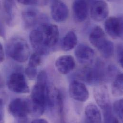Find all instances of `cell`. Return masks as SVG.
I'll return each mask as SVG.
<instances>
[{
  "mask_svg": "<svg viewBox=\"0 0 123 123\" xmlns=\"http://www.w3.org/2000/svg\"><path fill=\"white\" fill-rule=\"evenodd\" d=\"M6 53L14 61L20 63L26 62L30 58V50L26 41L15 37L10 39L5 46Z\"/></svg>",
  "mask_w": 123,
  "mask_h": 123,
  "instance_id": "obj_2",
  "label": "cell"
},
{
  "mask_svg": "<svg viewBox=\"0 0 123 123\" xmlns=\"http://www.w3.org/2000/svg\"><path fill=\"white\" fill-rule=\"evenodd\" d=\"M4 51L3 48L0 43V63H2L4 60Z\"/></svg>",
  "mask_w": 123,
  "mask_h": 123,
  "instance_id": "obj_28",
  "label": "cell"
},
{
  "mask_svg": "<svg viewBox=\"0 0 123 123\" xmlns=\"http://www.w3.org/2000/svg\"><path fill=\"white\" fill-rule=\"evenodd\" d=\"M123 100L120 99L116 101L113 105V111L115 114L121 119H123Z\"/></svg>",
  "mask_w": 123,
  "mask_h": 123,
  "instance_id": "obj_23",
  "label": "cell"
},
{
  "mask_svg": "<svg viewBox=\"0 0 123 123\" xmlns=\"http://www.w3.org/2000/svg\"><path fill=\"white\" fill-rule=\"evenodd\" d=\"M109 7L107 3L103 0L92 2L90 8L91 18L97 22H102L106 19L109 14Z\"/></svg>",
  "mask_w": 123,
  "mask_h": 123,
  "instance_id": "obj_7",
  "label": "cell"
},
{
  "mask_svg": "<svg viewBox=\"0 0 123 123\" xmlns=\"http://www.w3.org/2000/svg\"><path fill=\"white\" fill-rule=\"evenodd\" d=\"M8 110L11 115L15 117L23 119L30 113V101L21 98L12 101L9 105Z\"/></svg>",
  "mask_w": 123,
  "mask_h": 123,
  "instance_id": "obj_5",
  "label": "cell"
},
{
  "mask_svg": "<svg viewBox=\"0 0 123 123\" xmlns=\"http://www.w3.org/2000/svg\"><path fill=\"white\" fill-rule=\"evenodd\" d=\"M42 35V41L44 47L49 50L57 43L60 37L57 25L48 23H43L39 26Z\"/></svg>",
  "mask_w": 123,
  "mask_h": 123,
  "instance_id": "obj_3",
  "label": "cell"
},
{
  "mask_svg": "<svg viewBox=\"0 0 123 123\" xmlns=\"http://www.w3.org/2000/svg\"><path fill=\"white\" fill-rule=\"evenodd\" d=\"M103 112L105 123H120L118 118L113 113L111 107L103 110Z\"/></svg>",
  "mask_w": 123,
  "mask_h": 123,
  "instance_id": "obj_22",
  "label": "cell"
},
{
  "mask_svg": "<svg viewBox=\"0 0 123 123\" xmlns=\"http://www.w3.org/2000/svg\"><path fill=\"white\" fill-rule=\"evenodd\" d=\"M22 17L24 25L26 28L34 26L41 20L39 12L33 8H28L23 11Z\"/></svg>",
  "mask_w": 123,
  "mask_h": 123,
  "instance_id": "obj_14",
  "label": "cell"
},
{
  "mask_svg": "<svg viewBox=\"0 0 123 123\" xmlns=\"http://www.w3.org/2000/svg\"><path fill=\"white\" fill-rule=\"evenodd\" d=\"M17 2L24 4V5H37L39 3H40L42 2L43 1H38V0H17Z\"/></svg>",
  "mask_w": 123,
  "mask_h": 123,
  "instance_id": "obj_27",
  "label": "cell"
},
{
  "mask_svg": "<svg viewBox=\"0 0 123 123\" xmlns=\"http://www.w3.org/2000/svg\"><path fill=\"white\" fill-rule=\"evenodd\" d=\"M47 76L45 71H40L37 76V81L31 92L30 113L41 116L45 112L48 104L49 88L47 86Z\"/></svg>",
  "mask_w": 123,
  "mask_h": 123,
  "instance_id": "obj_1",
  "label": "cell"
},
{
  "mask_svg": "<svg viewBox=\"0 0 123 123\" xmlns=\"http://www.w3.org/2000/svg\"><path fill=\"white\" fill-rule=\"evenodd\" d=\"M51 14L52 19L56 22L65 21L68 16V9L67 5L61 0H54L51 2Z\"/></svg>",
  "mask_w": 123,
  "mask_h": 123,
  "instance_id": "obj_9",
  "label": "cell"
},
{
  "mask_svg": "<svg viewBox=\"0 0 123 123\" xmlns=\"http://www.w3.org/2000/svg\"><path fill=\"white\" fill-rule=\"evenodd\" d=\"M117 56L120 65L121 67H123V46L122 44L119 45L117 47Z\"/></svg>",
  "mask_w": 123,
  "mask_h": 123,
  "instance_id": "obj_26",
  "label": "cell"
},
{
  "mask_svg": "<svg viewBox=\"0 0 123 123\" xmlns=\"http://www.w3.org/2000/svg\"><path fill=\"white\" fill-rule=\"evenodd\" d=\"M31 123H49L48 121L44 119H37L34 120Z\"/></svg>",
  "mask_w": 123,
  "mask_h": 123,
  "instance_id": "obj_29",
  "label": "cell"
},
{
  "mask_svg": "<svg viewBox=\"0 0 123 123\" xmlns=\"http://www.w3.org/2000/svg\"><path fill=\"white\" fill-rule=\"evenodd\" d=\"M93 94L97 104L103 110L111 107L108 89L105 85L100 83L96 85L94 89Z\"/></svg>",
  "mask_w": 123,
  "mask_h": 123,
  "instance_id": "obj_10",
  "label": "cell"
},
{
  "mask_svg": "<svg viewBox=\"0 0 123 123\" xmlns=\"http://www.w3.org/2000/svg\"><path fill=\"white\" fill-rule=\"evenodd\" d=\"M29 39L35 53L40 56L46 55L49 53V50L43 45L42 32L39 27L33 29L30 32Z\"/></svg>",
  "mask_w": 123,
  "mask_h": 123,
  "instance_id": "obj_11",
  "label": "cell"
},
{
  "mask_svg": "<svg viewBox=\"0 0 123 123\" xmlns=\"http://www.w3.org/2000/svg\"><path fill=\"white\" fill-rule=\"evenodd\" d=\"M2 120H3V117H2V114L0 113V123H2Z\"/></svg>",
  "mask_w": 123,
  "mask_h": 123,
  "instance_id": "obj_31",
  "label": "cell"
},
{
  "mask_svg": "<svg viewBox=\"0 0 123 123\" xmlns=\"http://www.w3.org/2000/svg\"><path fill=\"white\" fill-rule=\"evenodd\" d=\"M69 93L72 98L80 102H86L89 97V92L86 86L76 80L72 81L70 84Z\"/></svg>",
  "mask_w": 123,
  "mask_h": 123,
  "instance_id": "obj_8",
  "label": "cell"
},
{
  "mask_svg": "<svg viewBox=\"0 0 123 123\" xmlns=\"http://www.w3.org/2000/svg\"><path fill=\"white\" fill-rule=\"evenodd\" d=\"M73 15L74 19L78 22L84 21L88 16V4L84 0H75L72 4Z\"/></svg>",
  "mask_w": 123,
  "mask_h": 123,
  "instance_id": "obj_16",
  "label": "cell"
},
{
  "mask_svg": "<svg viewBox=\"0 0 123 123\" xmlns=\"http://www.w3.org/2000/svg\"><path fill=\"white\" fill-rule=\"evenodd\" d=\"M105 28L109 36L113 38H118L123 35V19L121 17L112 16L106 19Z\"/></svg>",
  "mask_w": 123,
  "mask_h": 123,
  "instance_id": "obj_6",
  "label": "cell"
},
{
  "mask_svg": "<svg viewBox=\"0 0 123 123\" xmlns=\"http://www.w3.org/2000/svg\"><path fill=\"white\" fill-rule=\"evenodd\" d=\"M78 42L77 36L73 31H68L63 37L61 43L62 49L68 51L74 49Z\"/></svg>",
  "mask_w": 123,
  "mask_h": 123,
  "instance_id": "obj_18",
  "label": "cell"
},
{
  "mask_svg": "<svg viewBox=\"0 0 123 123\" xmlns=\"http://www.w3.org/2000/svg\"><path fill=\"white\" fill-rule=\"evenodd\" d=\"M75 55L78 61L83 64H87L93 61L95 53L94 50L86 44L79 45L75 49Z\"/></svg>",
  "mask_w": 123,
  "mask_h": 123,
  "instance_id": "obj_12",
  "label": "cell"
},
{
  "mask_svg": "<svg viewBox=\"0 0 123 123\" xmlns=\"http://www.w3.org/2000/svg\"><path fill=\"white\" fill-rule=\"evenodd\" d=\"M55 66L59 72L62 74H67L75 68L76 63L71 56L63 55L56 60Z\"/></svg>",
  "mask_w": 123,
  "mask_h": 123,
  "instance_id": "obj_15",
  "label": "cell"
},
{
  "mask_svg": "<svg viewBox=\"0 0 123 123\" xmlns=\"http://www.w3.org/2000/svg\"><path fill=\"white\" fill-rule=\"evenodd\" d=\"M7 86L9 89L17 93H27L30 90L25 78L20 72H14L9 76Z\"/></svg>",
  "mask_w": 123,
  "mask_h": 123,
  "instance_id": "obj_4",
  "label": "cell"
},
{
  "mask_svg": "<svg viewBox=\"0 0 123 123\" xmlns=\"http://www.w3.org/2000/svg\"><path fill=\"white\" fill-rule=\"evenodd\" d=\"M5 31L4 30L3 26L0 24V36L2 37H4L5 36Z\"/></svg>",
  "mask_w": 123,
  "mask_h": 123,
  "instance_id": "obj_30",
  "label": "cell"
},
{
  "mask_svg": "<svg viewBox=\"0 0 123 123\" xmlns=\"http://www.w3.org/2000/svg\"><path fill=\"white\" fill-rule=\"evenodd\" d=\"M123 74L118 73L113 82L112 85V92L114 96H121L123 92Z\"/></svg>",
  "mask_w": 123,
  "mask_h": 123,
  "instance_id": "obj_20",
  "label": "cell"
},
{
  "mask_svg": "<svg viewBox=\"0 0 123 123\" xmlns=\"http://www.w3.org/2000/svg\"><path fill=\"white\" fill-rule=\"evenodd\" d=\"M105 32L99 26H95L91 31L89 35V41L93 46L99 50L107 42Z\"/></svg>",
  "mask_w": 123,
  "mask_h": 123,
  "instance_id": "obj_13",
  "label": "cell"
},
{
  "mask_svg": "<svg viewBox=\"0 0 123 123\" xmlns=\"http://www.w3.org/2000/svg\"><path fill=\"white\" fill-rule=\"evenodd\" d=\"M84 113L86 123H102L101 113L94 104L90 103L87 105Z\"/></svg>",
  "mask_w": 123,
  "mask_h": 123,
  "instance_id": "obj_17",
  "label": "cell"
},
{
  "mask_svg": "<svg viewBox=\"0 0 123 123\" xmlns=\"http://www.w3.org/2000/svg\"><path fill=\"white\" fill-rule=\"evenodd\" d=\"M3 8L7 24L12 25L15 17L16 6L13 0H5L3 2Z\"/></svg>",
  "mask_w": 123,
  "mask_h": 123,
  "instance_id": "obj_19",
  "label": "cell"
},
{
  "mask_svg": "<svg viewBox=\"0 0 123 123\" xmlns=\"http://www.w3.org/2000/svg\"><path fill=\"white\" fill-rule=\"evenodd\" d=\"M102 56L106 59L112 58L115 51L114 43L110 40H108L106 44L99 50Z\"/></svg>",
  "mask_w": 123,
  "mask_h": 123,
  "instance_id": "obj_21",
  "label": "cell"
},
{
  "mask_svg": "<svg viewBox=\"0 0 123 123\" xmlns=\"http://www.w3.org/2000/svg\"><path fill=\"white\" fill-rule=\"evenodd\" d=\"M41 63V56L36 53H34L30 56L28 66L33 68H37V67L40 65Z\"/></svg>",
  "mask_w": 123,
  "mask_h": 123,
  "instance_id": "obj_24",
  "label": "cell"
},
{
  "mask_svg": "<svg viewBox=\"0 0 123 123\" xmlns=\"http://www.w3.org/2000/svg\"><path fill=\"white\" fill-rule=\"evenodd\" d=\"M25 72L26 76L30 79H32L35 78L36 77H37V68H33L27 66V67L25 68Z\"/></svg>",
  "mask_w": 123,
  "mask_h": 123,
  "instance_id": "obj_25",
  "label": "cell"
}]
</instances>
